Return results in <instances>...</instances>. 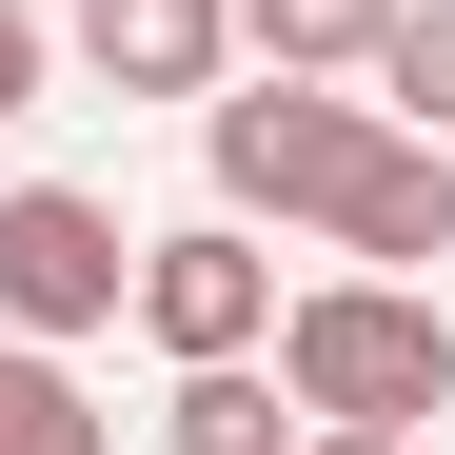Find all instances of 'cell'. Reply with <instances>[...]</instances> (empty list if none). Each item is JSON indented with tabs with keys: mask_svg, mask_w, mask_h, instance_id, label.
Segmentation results:
<instances>
[{
	"mask_svg": "<svg viewBox=\"0 0 455 455\" xmlns=\"http://www.w3.org/2000/svg\"><path fill=\"white\" fill-rule=\"evenodd\" d=\"M258 356H277L297 416H376V435H435V416H455V317H435V277H297Z\"/></svg>",
	"mask_w": 455,
	"mask_h": 455,
	"instance_id": "obj_1",
	"label": "cell"
},
{
	"mask_svg": "<svg viewBox=\"0 0 455 455\" xmlns=\"http://www.w3.org/2000/svg\"><path fill=\"white\" fill-rule=\"evenodd\" d=\"M376 100H337V80H258V100H198V159H218V218H317L337 238V198H356V159H376Z\"/></svg>",
	"mask_w": 455,
	"mask_h": 455,
	"instance_id": "obj_2",
	"label": "cell"
},
{
	"mask_svg": "<svg viewBox=\"0 0 455 455\" xmlns=\"http://www.w3.org/2000/svg\"><path fill=\"white\" fill-rule=\"evenodd\" d=\"M119 277H139V238H119V198H80V179H20L0 198V337H119Z\"/></svg>",
	"mask_w": 455,
	"mask_h": 455,
	"instance_id": "obj_3",
	"label": "cell"
},
{
	"mask_svg": "<svg viewBox=\"0 0 455 455\" xmlns=\"http://www.w3.org/2000/svg\"><path fill=\"white\" fill-rule=\"evenodd\" d=\"M119 317L159 337V356H258V337H277V258H258V218H179V238H139Z\"/></svg>",
	"mask_w": 455,
	"mask_h": 455,
	"instance_id": "obj_4",
	"label": "cell"
},
{
	"mask_svg": "<svg viewBox=\"0 0 455 455\" xmlns=\"http://www.w3.org/2000/svg\"><path fill=\"white\" fill-rule=\"evenodd\" d=\"M337 258L356 277H435L455 258V139H376L356 198H337Z\"/></svg>",
	"mask_w": 455,
	"mask_h": 455,
	"instance_id": "obj_5",
	"label": "cell"
},
{
	"mask_svg": "<svg viewBox=\"0 0 455 455\" xmlns=\"http://www.w3.org/2000/svg\"><path fill=\"white\" fill-rule=\"evenodd\" d=\"M218 60H238L218 0H80V80H119V100H218Z\"/></svg>",
	"mask_w": 455,
	"mask_h": 455,
	"instance_id": "obj_6",
	"label": "cell"
},
{
	"mask_svg": "<svg viewBox=\"0 0 455 455\" xmlns=\"http://www.w3.org/2000/svg\"><path fill=\"white\" fill-rule=\"evenodd\" d=\"M159 455H297V396L258 356H179V396H159Z\"/></svg>",
	"mask_w": 455,
	"mask_h": 455,
	"instance_id": "obj_7",
	"label": "cell"
},
{
	"mask_svg": "<svg viewBox=\"0 0 455 455\" xmlns=\"http://www.w3.org/2000/svg\"><path fill=\"white\" fill-rule=\"evenodd\" d=\"M0 455H119V416L80 396L60 337H0Z\"/></svg>",
	"mask_w": 455,
	"mask_h": 455,
	"instance_id": "obj_8",
	"label": "cell"
},
{
	"mask_svg": "<svg viewBox=\"0 0 455 455\" xmlns=\"http://www.w3.org/2000/svg\"><path fill=\"white\" fill-rule=\"evenodd\" d=\"M218 20L258 40V80H356V60H376V20H396V0H218Z\"/></svg>",
	"mask_w": 455,
	"mask_h": 455,
	"instance_id": "obj_9",
	"label": "cell"
},
{
	"mask_svg": "<svg viewBox=\"0 0 455 455\" xmlns=\"http://www.w3.org/2000/svg\"><path fill=\"white\" fill-rule=\"evenodd\" d=\"M356 80H376V119H396V139H455V0H396Z\"/></svg>",
	"mask_w": 455,
	"mask_h": 455,
	"instance_id": "obj_10",
	"label": "cell"
},
{
	"mask_svg": "<svg viewBox=\"0 0 455 455\" xmlns=\"http://www.w3.org/2000/svg\"><path fill=\"white\" fill-rule=\"evenodd\" d=\"M40 100V0H0V119Z\"/></svg>",
	"mask_w": 455,
	"mask_h": 455,
	"instance_id": "obj_11",
	"label": "cell"
},
{
	"mask_svg": "<svg viewBox=\"0 0 455 455\" xmlns=\"http://www.w3.org/2000/svg\"><path fill=\"white\" fill-rule=\"evenodd\" d=\"M297 455H416V435H376V416H297Z\"/></svg>",
	"mask_w": 455,
	"mask_h": 455,
	"instance_id": "obj_12",
	"label": "cell"
}]
</instances>
